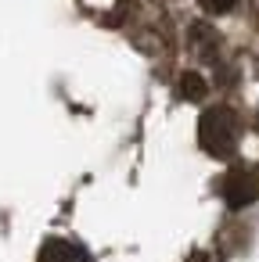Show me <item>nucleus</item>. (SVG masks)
<instances>
[{
	"mask_svg": "<svg viewBox=\"0 0 259 262\" xmlns=\"http://www.w3.org/2000/svg\"><path fill=\"white\" fill-rule=\"evenodd\" d=\"M237 137H241V126H237V115L223 104L216 108H205L202 119H198V144L205 155L212 158H230L237 151Z\"/></svg>",
	"mask_w": 259,
	"mask_h": 262,
	"instance_id": "nucleus-1",
	"label": "nucleus"
},
{
	"mask_svg": "<svg viewBox=\"0 0 259 262\" xmlns=\"http://www.w3.org/2000/svg\"><path fill=\"white\" fill-rule=\"evenodd\" d=\"M220 194L230 208H245L252 201H259V172L252 165H237L220 180Z\"/></svg>",
	"mask_w": 259,
	"mask_h": 262,
	"instance_id": "nucleus-2",
	"label": "nucleus"
},
{
	"mask_svg": "<svg viewBox=\"0 0 259 262\" xmlns=\"http://www.w3.org/2000/svg\"><path fill=\"white\" fill-rule=\"evenodd\" d=\"M36 262H90V251L79 248L76 241H65V237H51L44 241L40 248V258Z\"/></svg>",
	"mask_w": 259,
	"mask_h": 262,
	"instance_id": "nucleus-3",
	"label": "nucleus"
},
{
	"mask_svg": "<svg viewBox=\"0 0 259 262\" xmlns=\"http://www.w3.org/2000/svg\"><path fill=\"white\" fill-rule=\"evenodd\" d=\"M176 94H180L184 101H202V97H205V76H198V72H184L180 83H176Z\"/></svg>",
	"mask_w": 259,
	"mask_h": 262,
	"instance_id": "nucleus-4",
	"label": "nucleus"
},
{
	"mask_svg": "<svg viewBox=\"0 0 259 262\" xmlns=\"http://www.w3.org/2000/svg\"><path fill=\"white\" fill-rule=\"evenodd\" d=\"M191 40H194V47H198V54H209V58H216V47H220V36L209 29V26H194L191 29Z\"/></svg>",
	"mask_w": 259,
	"mask_h": 262,
	"instance_id": "nucleus-5",
	"label": "nucleus"
},
{
	"mask_svg": "<svg viewBox=\"0 0 259 262\" xmlns=\"http://www.w3.org/2000/svg\"><path fill=\"white\" fill-rule=\"evenodd\" d=\"M198 4H202V11H209V15H227V11L237 8V0H198Z\"/></svg>",
	"mask_w": 259,
	"mask_h": 262,
	"instance_id": "nucleus-6",
	"label": "nucleus"
},
{
	"mask_svg": "<svg viewBox=\"0 0 259 262\" xmlns=\"http://www.w3.org/2000/svg\"><path fill=\"white\" fill-rule=\"evenodd\" d=\"M194 262H209V258H194Z\"/></svg>",
	"mask_w": 259,
	"mask_h": 262,
	"instance_id": "nucleus-7",
	"label": "nucleus"
}]
</instances>
